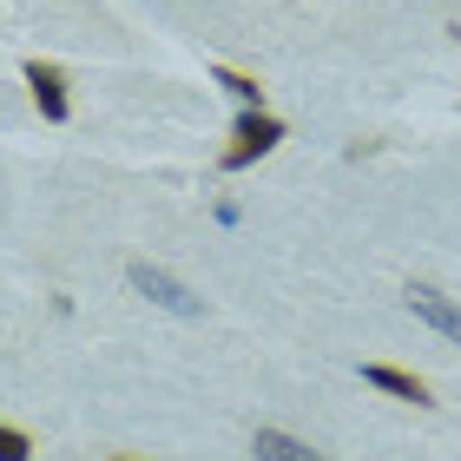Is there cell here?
<instances>
[{
  "label": "cell",
  "instance_id": "cell-6",
  "mask_svg": "<svg viewBox=\"0 0 461 461\" xmlns=\"http://www.w3.org/2000/svg\"><path fill=\"white\" fill-rule=\"evenodd\" d=\"M250 455H258V461H323L310 442H297V435H284V429H258Z\"/></svg>",
  "mask_w": 461,
  "mask_h": 461
},
{
  "label": "cell",
  "instance_id": "cell-9",
  "mask_svg": "<svg viewBox=\"0 0 461 461\" xmlns=\"http://www.w3.org/2000/svg\"><path fill=\"white\" fill-rule=\"evenodd\" d=\"M113 461H132V455H113Z\"/></svg>",
  "mask_w": 461,
  "mask_h": 461
},
{
  "label": "cell",
  "instance_id": "cell-4",
  "mask_svg": "<svg viewBox=\"0 0 461 461\" xmlns=\"http://www.w3.org/2000/svg\"><path fill=\"white\" fill-rule=\"evenodd\" d=\"M27 86H33V99H40V113H47V119H67V73H59V67L27 59Z\"/></svg>",
  "mask_w": 461,
  "mask_h": 461
},
{
  "label": "cell",
  "instance_id": "cell-1",
  "mask_svg": "<svg viewBox=\"0 0 461 461\" xmlns=\"http://www.w3.org/2000/svg\"><path fill=\"white\" fill-rule=\"evenodd\" d=\"M277 145H284V119L264 113V106H244L238 125H230V145H224V172H244V165H258Z\"/></svg>",
  "mask_w": 461,
  "mask_h": 461
},
{
  "label": "cell",
  "instance_id": "cell-5",
  "mask_svg": "<svg viewBox=\"0 0 461 461\" xmlns=\"http://www.w3.org/2000/svg\"><path fill=\"white\" fill-rule=\"evenodd\" d=\"M363 383H369V389H383V395H395V402H415V409L429 402V383H422V375L389 369V363H369V369H363Z\"/></svg>",
  "mask_w": 461,
  "mask_h": 461
},
{
  "label": "cell",
  "instance_id": "cell-2",
  "mask_svg": "<svg viewBox=\"0 0 461 461\" xmlns=\"http://www.w3.org/2000/svg\"><path fill=\"white\" fill-rule=\"evenodd\" d=\"M132 290H139V297H152V303H165V310H178V317H198V297L178 277L152 270V264H132Z\"/></svg>",
  "mask_w": 461,
  "mask_h": 461
},
{
  "label": "cell",
  "instance_id": "cell-3",
  "mask_svg": "<svg viewBox=\"0 0 461 461\" xmlns=\"http://www.w3.org/2000/svg\"><path fill=\"white\" fill-rule=\"evenodd\" d=\"M409 310H415L422 323H435L442 337H455V343H461V303H448L435 284H409Z\"/></svg>",
  "mask_w": 461,
  "mask_h": 461
},
{
  "label": "cell",
  "instance_id": "cell-7",
  "mask_svg": "<svg viewBox=\"0 0 461 461\" xmlns=\"http://www.w3.org/2000/svg\"><path fill=\"white\" fill-rule=\"evenodd\" d=\"M218 86H224V93H238L244 106H264V86H258L250 73H230V67H218Z\"/></svg>",
  "mask_w": 461,
  "mask_h": 461
},
{
  "label": "cell",
  "instance_id": "cell-10",
  "mask_svg": "<svg viewBox=\"0 0 461 461\" xmlns=\"http://www.w3.org/2000/svg\"><path fill=\"white\" fill-rule=\"evenodd\" d=\"M448 33H455V40H461V27H448Z\"/></svg>",
  "mask_w": 461,
  "mask_h": 461
},
{
  "label": "cell",
  "instance_id": "cell-8",
  "mask_svg": "<svg viewBox=\"0 0 461 461\" xmlns=\"http://www.w3.org/2000/svg\"><path fill=\"white\" fill-rule=\"evenodd\" d=\"M33 442H27V429H14V422H0V461H27Z\"/></svg>",
  "mask_w": 461,
  "mask_h": 461
}]
</instances>
